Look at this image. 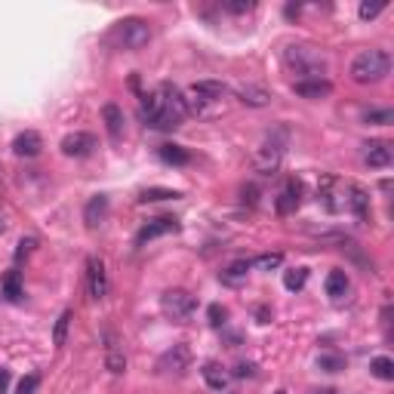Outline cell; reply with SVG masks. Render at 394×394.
Segmentation results:
<instances>
[{
  "mask_svg": "<svg viewBox=\"0 0 394 394\" xmlns=\"http://www.w3.org/2000/svg\"><path fill=\"white\" fill-rule=\"evenodd\" d=\"M348 287H351V280H348V275H345V271H330V275H326V296L330 299H342L345 293H348Z\"/></svg>",
  "mask_w": 394,
  "mask_h": 394,
  "instance_id": "cell-23",
  "label": "cell"
},
{
  "mask_svg": "<svg viewBox=\"0 0 394 394\" xmlns=\"http://www.w3.org/2000/svg\"><path fill=\"white\" fill-rule=\"evenodd\" d=\"M363 161L373 170H382V166L391 164V145L388 142H379V139H373V142L363 145Z\"/></svg>",
  "mask_w": 394,
  "mask_h": 394,
  "instance_id": "cell-17",
  "label": "cell"
},
{
  "mask_svg": "<svg viewBox=\"0 0 394 394\" xmlns=\"http://www.w3.org/2000/svg\"><path fill=\"white\" fill-rule=\"evenodd\" d=\"M176 197H182V194L173 188H145L139 194V203H161V201H176Z\"/></svg>",
  "mask_w": 394,
  "mask_h": 394,
  "instance_id": "cell-29",
  "label": "cell"
},
{
  "mask_svg": "<svg viewBox=\"0 0 394 394\" xmlns=\"http://www.w3.org/2000/svg\"><path fill=\"white\" fill-rule=\"evenodd\" d=\"M161 312L170 317V321H188L197 312V299L188 289H166L161 296Z\"/></svg>",
  "mask_w": 394,
  "mask_h": 394,
  "instance_id": "cell-4",
  "label": "cell"
},
{
  "mask_svg": "<svg viewBox=\"0 0 394 394\" xmlns=\"http://www.w3.org/2000/svg\"><path fill=\"white\" fill-rule=\"evenodd\" d=\"M250 268H252L250 259H238V262H231V265L222 271V280H225V284H240V280H247Z\"/></svg>",
  "mask_w": 394,
  "mask_h": 394,
  "instance_id": "cell-26",
  "label": "cell"
},
{
  "mask_svg": "<svg viewBox=\"0 0 394 394\" xmlns=\"http://www.w3.org/2000/svg\"><path fill=\"white\" fill-rule=\"evenodd\" d=\"M250 265L259 268V271H275V268L284 265V252H262V256H256Z\"/></svg>",
  "mask_w": 394,
  "mask_h": 394,
  "instance_id": "cell-30",
  "label": "cell"
},
{
  "mask_svg": "<svg viewBox=\"0 0 394 394\" xmlns=\"http://www.w3.org/2000/svg\"><path fill=\"white\" fill-rule=\"evenodd\" d=\"M293 92L302 99H326L333 92V83L330 80H296L293 83Z\"/></svg>",
  "mask_w": 394,
  "mask_h": 394,
  "instance_id": "cell-20",
  "label": "cell"
},
{
  "mask_svg": "<svg viewBox=\"0 0 394 394\" xmlns=\"http://www.w3.org/2000/svg\"><path fill=\"white\" fill-rule=\"evenodd\" d=\"M256 317H259V324H268L271 312H268V308H259V312H256Z\"/></svg>",
  "mask_w": 394,
  "mask_h": 394,
  "instance_id": "cell-42",
  "label": "cell"
},
{
  "mask_svg": "<svg viewBox=\"0 0 394 394\" xmlns=\"http://www.w3.org/2000/svg\"><path fill=\"white\" fill-rule=\"evenodd\" d=\"M385 0H373V4H370V0H363V4H361V9H358V16L363 18V22H370V18H376L379 13H385Z\"/></svg>",
  "mask_w": 394,
  "mask_h": 394,
  "instance_id": "cell-34",
  "label": "cell"
},
{
  "mask_svg": "<svg viewBox=\"0 0 394 394\" xmlns=\"http://www.w3.org/2000/svg\"><path fill=\"white\" fill-rule=\"evenodd\" d=\"M4 296L9 302H18V299H22V275H18V271H6L4 275Z\"/></svg>",
  "mask_w": 394,
  "mask_h": 394,
  "instance_id": "cell-28",
  "label": "cell"
},
{
  "mask_svg": "<svg viewBox=\"0 0 394 394\" xmlns=\"http://www.w3.org/2000/svg\"><path fill=\"white\" fill-rule=\"evenodd\" d=\"M105 367L111 376H124L127 373V354H124V342H120V336L115 330H105Z\"/></svg>",
  "mask_w": 394,
  "mask_h": 394,
  "instance_id": "cell-7",
  "label": "cell"
},
{
  "mask_svg": "<svg viewBox=\"0 0 394 394\" xmlns=\"http://www.w3.org/2000/svg\"><path fill=\"white\" fill-rule=\"evenodd\" d=\"M314 394H336L333 388H321V391H314Z\"/></svg>",
  "mask_w": 394,
  "mask_h": 394,
  "instance_id": "cell-43",
  "label": "cell"
},
{
  "mask_svg": "<svg viewBox=\"0 0 394 394\" xmlns=\"http://www.w3.org/2000/svg\"><path fill=\"white\" fill-rule=\"evenodd\" d=\"M71 321H74V312H71V308H65V312L59 314V321H55V326H53V345H55V348H62V345L68 342Z\"/></svg>",
  "mask_w": 394,
  "mask_h": 394,
  "instance_id": "cell-25",
  "label": "cell"
},
{
  "mask_svg": "<svg viewBox=\"0 0 394 394\" xmlns=\"http://www.w3.org/2000/svg\"><path fill=\"white\" fill-rule=\"evenodd\" d=\"M34 247H37V238H22L18 240V250H16V259H25Z\"/></svg>",
  "mask_w": 394,
  "mask_h": 394,
  "instance_id": "cell-39",
  "label": "cell"
},
{
  "mask_svg": "<svg viewBox=\"0 0 394 394\" xmlns=\"http://www.w3.org/2000/svg\"><path fill=\"white\" fill-rule=\"evenodd\" d=\"M201 373H203V382H206V385H210L213 391H222L225 385H228V370H225L222 363H215V361H206Z\"/></svg>",
  "mask_w": 394,
  "mask_h": 394,
  "instance_id": "cell-22",
  "label": "cell"
},
{
  "mask_svg": "<svg viewBox=\"0 0 394 394\" xmlns=\"http://www.w3.org/2000/svg\"><path fill=\"white\" fill-rule=\"evenodd\" d=\"M240 197H243V203H250V206H256L259 203V188H256V185H243V188H240Z\"/></svg>",
  "mask_w": 394,
  "mask_h": 394,
  "instance_id": "cell-38",
  "label": "cell"
},
{
  "mask_svg": "<svg viewBox=\"0 0 394 394\" xmlns=\"http://www.w3.org/2000/svg\"><path fill=\"white\" fill-rule=\"evenodd\" d=\"M302 179H289L287 182V188L277 194V201H275V210L280 215H289V213H296L299 210V203H302Z\"/></svg>",
  "mask_w": 394,
  "mask_h": 394,
  "instance_id": "cell-14",
  "label": "cell"
},
{
  "mask_svg": "<svg viewBox=\"0 0 394 394\" xmlns=\"http://www.w3.org/2000/svg\"><path fill=\"white\" fill-rule=\"evenodd\" d=\"M252 373H256L252 363H238V367H234V376H238V379H247V376H252Z\"/></svg>",
  "mask_w": 394,
  "mask_h": 394,
  "instance_id": "cell-40",
  "label": "cell"
},
{
  "mask_svg": "<svg viewBox=\"0 0 394 394\" xmlns=\"http://www.w3.org/2000/svg\"><path fill=\"white\" fill-rule=\"evenodd\" d=\"M284 65L299 80H324L326 74V55L308 43H289L284 50Z\"/></svg>",
  "mask_w": 394,
  "mask_h": 394,
  "instance_id": "cell-1",
  "label": "cell"
},
{
  "mask_svg": "<svg viewBox=\"0 0 394 394\" xmlns=\"http://www.w3.org/2000/svg\"><path fill=\"white\" fill-rule=\"evenodd\" d=\"M4 231H6V222H4V219H0V234H4Z\"/></svg>",
  "mask_w": 394,
  "mask_h": 394,
  "instance_id": "cell-44",
  "label": "cell"
},
{
  "mask_svg": "<svg viewBox=\"0 0 394 394\" xmlns=\"http://www.w3.org/2000/svg\"><path fill=\"white\" fill-rule=\"evenodd\" d=\"M105 215H108V197L105 194L90 197L87 206H83V222H87V228H99V225L105 222Z\"/></svg>",
  "mask_w": 394,
  "mask_h": 394,
  "instance_id": "cell-19",
  "label": "cell"
},
{
  "mask_svg": "<svg viewBox=\"0 0 394 394\" xmlns=\"http://www.w3.org/2000/svg\"><path fill=\"white\" fill-rule=\"evenodd\" d=\"M87 289H90V296L96 299V302H102V299L108 296L105 262H102L99 256H90V259H87Z\"/></svg>",
  "mask_w": 394,
  "mask_h": 394,
  "instance_id": "cell-9",
  "label": "cell"
},
{
  "mask_svg": "<svg viewBox=\"0 0 394 394\" xmlns=\"http://www.w3.org/2000/svg\"><path fill=\"white\" fill-rule=\"evenodd\" d=\"M191 367V351H188V345H173L170 351H164L161 354V361H157V370L161 373H173V376H182L185 370Z\"/></svg>",
  "mask_w": 394,
  "mask_h": 394,
  "instance_id": "cell-8",
  "label": "cell"
},
{
  "mask_svg": "<svg viewBox=\"0 0 394 394\" xmlns=\"http://www.w3.org/2000/svg\"><path fill=\"white\" fill-rule=\"evenodd\" d=\"M9 388V373L6 370H0V394H4Z\"/></svg>",
  "mask_w": 394,
  "mask_h": 394,
  "instance_id": "cell-41",
  "label": "cell"
},
{
  "mask_svg": "<svg viewBox=\"0 0 394 394\" xmlns=\"http://www.w3.org/2000/svg\"><path fill=\"white\" fill-rule=\"evenodd\" d=\"M228 13H234V16H247V13H252L256 9V4L252 0H228V4H222Z\"/></svg>",
  "mask_w": 394,
  "mask_h": 394,
  "instance_id": "cell-35",
  "label": "cell"
},
{
  "mask_svg": "<svg viewBox=\"0 0 394 394\" xmlns=\"http://www.w3.org/2000/svg\"><path fill=\"white\" fill-rule=\"evenodd\" d=\"M108 41L115 43L117 50H129V53H136V50H142V46L151 43V25H148L145 18H139V16L120 18V22H117L115 28H111Z\"/></svg>",
  "mask_w": 394,
  "mask_h": 394,
  "instance_id": "cell-2",
  "label": "cell"
},
{
  "mask_svg": "<svg viewBox=\"0 0 394 394\" xmlns=\"http://www.w3.org/2000/svg\"><path fill=\"white\" fill-rule=\"evenodd\" d=\"M188 92L201 96L203 102H210V105H219V102H222L225 96H228V87H225L222 80H197Z\"/></svg>",
  "mask_w": 394,
  "mask_h": 394,
  "instance_id": "cell-18",
  "label": "cell"
},
{
  "mask_svg": "<svg viewBox=\"0 0 394 394\" xmlns=\"http://www.w3.org/2000/svg\"><path fill=\"white\" fill-rule=\"evenodd\" d=\"M173 231H179V222L173 219V215H161V219H151L148 225H142L136 234V247H145L148 240H157V238H164V234H173Z\"/></svg>",
  "mask_w": 394,
  "mask_h": 394,
  "instance_id": "cell-11",
  "label": "cell"
},
{
  "mask_svg": "<svg viewBox=\"0 0 394 394\" xmlns=\"http://www.w3.org/2000/svg\"><path fill=\"white\" fill-rule=\"evenodd\" d=\"M317 367L324 373H339V370L348 367V361H345L342 354H321V358H317Z\"/></svg>",
  "mask_w": 394,
  "mask_h": 394,
  "instance_id": "cell-32",
  "label": "cell"
},
{
  "mask_svg": "<svg viewBox=\"0 0 394 394\" xmlns=\"http://www.w3.org/2000/svg\"><path fill=\"white\" fill-rule=\"evenodd\" d=\"M157 99H161V105H164L166 115H173L182 124V117L188 115V102H185L179 87H176V83H161V87H157Z\"/></svg>",
  "mask_w": 394,
  "mask_h": 394,
  "instance_id": "cell-10",
  "label": "cell"
},
{
  "mask_svg": "<svg viewBox=\"0 0 394 394\" xmlns=\"http://www.w3.org/2000/svg\"><path fill=\"white\" fill-rule=\"evenodd\" d=\"M13 151L18 154V157H37L43 151V139H41V133H34V129H25V133H18L16 139H13Z\"/></svg>",
  "mask_w": 394,
  "mask_h": 394,
  "instance_id": "cell-16",
  "label": "cell"
},
{
  "mask_svg": "<svg viewBox=\"0 0 394 394\" xmlns=\"http://www.w3.org/2000/svg\"><path fill=\"white\" fill-rule=\"evenodd\" d=\"M161 161L164 164H173V166H185V164H191V151H185L182 145H173V142H166L161 145Z\"/></svg>",
  "mask_w": 394,
  "mask_h": 394,
  "instance_id": "cell-24",
  "label": "cell"
},
{
  "mask_svg": "<svg viewBox=\"0 0 394 394\" xmlns=\"http://www.w3.org/2000/svg\"><path fill=\"white\" fill-rule=\"evenodd\" d=\"M345 210L354 213L358 222H367L370 219V194L361 188V185H345V201H342Z\"/></svg>",
  "mask_w": 394,
  "mask_h": 394,
  "instance_id": "cell-12",
  "label": "cell"
},
{
  "mask_svg": "<svg viewBox=\"0 0 394 394\" xmlns=\"http://www.w3.org/2000/svg\"><path fill=\"white\" fill-rule=\"evenodd\" d=\"M206 317H210L213 326H225V317H228V312H225L222 305H210V308H206Z\"/></svg>",
  "mask_w": 394,
  "mask_h": 394,
  "instance_id": "cell-37",
  "label": "cell"
},
{
  "mask_svg": "<svg viewBox=\"0 0 394 394\" xmlns=\"http://www.w3.org/2000/svg\"><path fill=\"white\" fill-rule=\"evenodd\" d=\"M284 148H287V133H280V139L271 136L265 145L256 151V157H252V166H256V173L262 176H271L280 166V157H284Z\"/></svg>",
  "mask_w": 394,
  "mask_h": 394,
  "instance_id": "cell-5",
  "label": "cell"
},
{
  "mask_svg": "<svg viewBox=\"0 0 394 394\" xmlns=\"http://www.w3.org/2000/svg\"><path fill=\"white\" fill-rule=\"evenodd\" d=\"M142 120L148 127H154V129H176V127H179V120L164 111L157 92H142Z\"/></svg>",
  "mask_w": 394,
  "mask_h": 394,
  "instance_id": "cell-6",
  "label": "cell"
},
{
  "mask_svg": "<svg viewBox=\"0 0 394 394\" xmlns=\"http://www.w3.org/2000/svg\"><path fill=\"white\" fill-rule=\"evenodd\" d=\"M37 388H41V376L37 373H28V376L18 382V388H16V394H34Z\"/></svg>",
  "mask_w": 394,
  "mask_h": 394,
  "instance_id": "cell-36",
  "label": "cell"
},
{
  "mask_svg": "<svg viewBox=\"0 0 394 394\" xmlns=\"http://www.w3.org/2000/svg\"><path fill=\"white\" fill-rule=\"evenodd\" d=\"M234 96L250 108H265V105H271V99H275L265 87H259V83H238V87H234Z\"/></svg>",
  "mask_w": 394,
  "mask_h": 394,
  "instance_id": "cell-15",
  "label": "cell"
},
{
  "mask_svg": "<svg viewBox=\"0 0 394 394\" xmlns=\"http://www.w3.org/2000/svg\"><path fill=\"white\" fill-rule=\"evenodd\" d=\"M363 124H376V127H388L394 124V111L391 108H373L363 115Z\"/></svg>",
  "mask_w": 394,
  "mask_h": 394,
  "instance_id": "cell-33",
  "label": "cell"
},
{
  "mask_svg": "<svg viewBox=\"0 0 394 394\" xmlns=\"http://www.w3.org/2000/svg\"><path fill=\"white\" fill-rule=\"evenodd\" d=\"M280 394H284V391H280Z\"/></svg>",
  "mask_w": 394,
  "mask_h": 394,
  "instance_id": "cell-45",
  "label": "cell"
},
{
  "mask_svg": "<svg viewBox=\"0 0 394 394\" xmlns=\"http://www.w3.org/2000/svg\"><path fill=\"white\" fill-rule=\"evenodd\" d=\"M308 284V268H289L284 275V287L289 289V293H299Z\"/></svg>",
  "mask_w": 394,
  "mask_h": 394,
  "instance_id": "cell-31",
  "label": "cell"
},
{
  "mask_svg": "<svg viewBox=\"0 0 394 394\" xmlns=\"http://www.w3.org/2000/svg\"><path fill=\"white\" fill-rule=\"evenodd\" d=\"M102 120H105V129H108L111 142H117V139L124 136V111L108 102V105L102 108Z\"/></svg>",
  "mask_w": 394,
  "mask_h": 394,
  "instance_id": "cell-21",
  "label": "cell"
},
{
  "mask_svg": "<svg viewBox=\"0 0 394 394\" xmlns=\"http://www.w3.org/2000/svg\"><path fill=\"white\" fill-rule=\"evenodd\" d=\"M391 71V55L385 50H363L351 62V80L354 83H379Z\"/></svg>",
  "mask_w": 394,
  "mask_h": 394,
  "instance_id": "cell-3",
  "label": "cell"
},
{
  "mask_svg": "<svg viewBox=\"0 0 394 394\" xmlns=\"http://www.w3.org/2000/svg\"><path fill=\"white\" fill-rule=\"evenodd\" d=\"M92 151H96V136L92 133H68L62 139L65 157H90Z\"/></svg>",
  "mask_w": 394,
  "mask_h": 394,
  "instance_id": "cell-13",
  "label": "cell"
},
{
  "mask_svg": "<svg viewBox=\"0 0 394 394\" xmlns=\"http://www.w3.org/2000/svg\"><path fill=\"white\" fill-rule=\"evenodd\" d=\"M370 373L382 382H391L394 379V361L388 358V354H379V358L370 361Z\"/></svg>",
  "mask_w": 394,
  "mask_h": 394,
  "instance_id": "cell-27",
  "label": "cell"
}]
</instances>
